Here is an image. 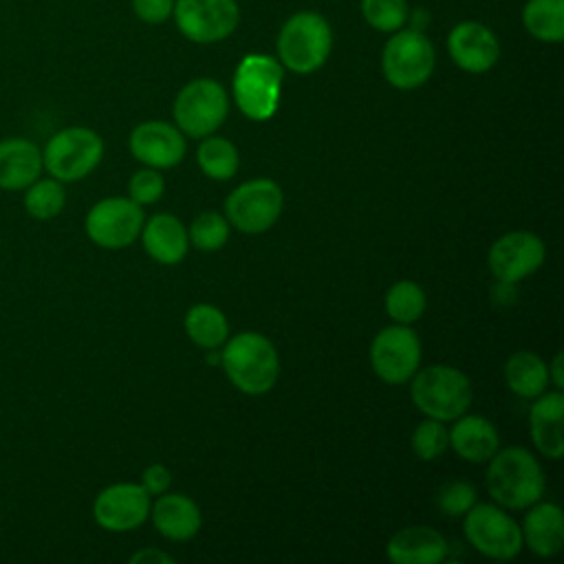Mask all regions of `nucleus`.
I'll return each mask as SVG.
<instances>
[{"label": "nucleus", "instance_id": "obj_30", "mask_svg": "<svg viewBox=\"0 0 564 564\" xmlns=\"http://www.w3.org/2000/svg\"><path fill=\"white\" fill-rule=\"evenodd\" d=\"M425 311V293L412 280L394 282L386 293V313L397 324H412Z\"/></svg>", "mask_w": 564, "mask_h": 564}, {"label": "nucleus", "instance_id": "obj_29", "mask_svg": "<svg viewBox=\"0 0 564 564\" xmlns=\"http://www.w3.org/2000/svg\"><path fill=\"white\" fill-rule=\"evenodd\" d=\"M22 205L24 212L35 220H51L62 214L66 205V192L64 183L48 176V178H35L29 187L22 189Z\"/></svg>", "mask_w": 564, "mask_h": 564}, {"label": "nucleus", "instance_id": "obj_36", "mask_svg": "<svg viewBox=\"0 0 564 564\" xmlns=\"http://www.w3.org/2000/svg\"><path fill=\"white\" fill-rule=\"evenodd\" d=\"M134 15L145 24H161L174 11V0H132Z\"/></svg>", "mask_w": 564, "mask_h": 564}, {"label": "nucleus", "instance_id": "obj_20", "mask_svg": "<svg viewBox=\"0 0 564 564\" xmlns=\"http://www.w3.org/2000/svg\"><path fill=\"white\" fill-rule=\"evenodd\" d=\"M386 553L394 564H438L447 555V542L436 529L416 524L397 531Z\"/></svg>", "mask_w": 564, "mask_h": 564}, {"label": "nucleus", "instance_id": "obj_17", "mask_svg": "<svg viewBox=\"0 0 564 564\" xmlns=\"http://www.w3.org/2000/svg\"><path fill=\"white\" fill-rule=\"evenodd\" d=\"M130 152L137 161L154 170H167L183 161L185 139L183 132L165 121H143L128 139Z\"/></svg>", "mask_w": 564, "mask_h": 564}, {"label": "nucleus", "instance_id": "obj_33", "mask_svg": "<svg viewBox=\"0 0 564 564\" xmlns=\"http://www.w3.org/2000/svg\"><path fill=\"white\" fill-rule=\"evenodd\" d=\"M449 447V434L443 421L425 419L412 432V449L421 460H434Z\"/></svg>", "mask_w": 564, "mask_h": 564}, {"label": "nucleus", "instance_id": "obj_35", "mask_svg": "<svg viewBox=\"0 0 564 564\" xmlns=\"http://www.w3.org/2000/svg\"><path fill=\"white\" fill-rule=\"evenodd\" d=\"M163 189H165L163 176L154 167L134 172L130 176V183H128V194H130V198L137 205H152V203H156L163 196Z\"/></svg>", "mask_w": 564, "mask_h": 564}, {"label": "nucleus", "instance_id": "obj_24", "mask_svg": "<svg viewBox=\"0 0 564 564\" xmlns=\"http://www.w3.org/2000/svg\"><path fill=\"white\" fill-rule=\"evenodd\" d=\"M141 242L148 256L161 264H176L185 258L189 238L183 223L172 214H154L141 227Z\"/></svg>", "mask_w": 564, "mask_h": 564}, {"label": "nucleus", "instance_id": "obj_13", "mask_svg": "<svg viewBox=\"0 0 564 564\" xmlns=\"http://www.w3.org/2000/svg\"><path fill=\"white\" fill-rule=\"evenodd\" d=\"M370 364L375 375L386 383H405L419 370L421 339L410 324L381 328L370 344Z\"/></svg>", "mask_w": 564, "mask_h": 564}, {"label": "nucleus", "instance_id": "obj_3", "mask_svg": "<svg viewBox=\"0 0 564 564\" xmlns=\"http://www.w3.org/2000/svg\"><path fill=\"white\" fill-rule=\"evenodd\" d=\"M278 62L297 73L308 75L322 68L333 48V31L328 20L317 11H297L280 29Z\"/></svg>", "mask_w": 564, "mask_h": 564}, {"label": "nucleus", "instance_id": "obj_21", "mask_svg": "<svg viewBox=\"0 0 564 564\" xmlns=\"http://www.w3.org/2000/svg\"><path fill=\"white\" fill-rule=\"evenodd\" d=\"M150 516L156 531L174 542H185L200 531L203 518L198 505L185 494H161L150 505Z\"/></svg>", "mask_w": 564, "mask_h": 564}, {"label": "nucleus", "instance_id": "obj_16", "mask_svg": "<svg viewBox=\"0 0 564 564\" xmlns=\"http://www.w3.org/2000/svg\"><path fill=\"white\" fill-rule=\"evenodd\" d=\"M447 53L465 73H487L500 57L498 37L489 26L476 20L458 22L447 35Z\"/></svg>", "mask_w": 564, "mask_h": 564}, {"label": "nucleus", "instance_id": "obj_4", "mask_svg": "<svg viewBox=\"0 0 564 564\" xmlns=\"http://www.w3.org/2000/svg\"><path fill=\"white\" fill-rule=\"evenodd\" d=\"M410 397L425 416L445 423L467 412L474 392L463 370L445 364H434L412 375Z\"/></svg>", "mask_w": 564, "mask_h": 564}, {"label": "nucleus", "instance_id": "obj_34", "mask_svg": "<svg viewBox=\"0 0 564 564\" xmlns=\"http://www.w3.org/2000/svg\"><path fill=\"white\" fill-rule=\"evenodd\" d=\"M436 505L447 516H465L476 505V489L465 480H449L436 491Z\"/></svg>", "mask_w": 564, "mask_h": 564}, {"label": "nucleus", "instance_id": "obj_27", "mask_svg": "<svg viewBox=\"0 0 564 564\" xmlns=\"http://www.w3.org/2000/svg\"><path fill=\"white\" fill-rule=\"evenodd\" d=\"M185 333L196 346L214 350L227 341L229 324L220 308L212 304H196L185 315Z\"/></svg>", "mask_w": 564, "mask_h": 564}, {"label": "nucleus", "instance_id": "obj_5", "mask_svg": "<svg viewBox=\"0 0 564 564\" xmlns=\"http://www.w3.org/2000/svg\"><path fill=\"white\" fill-rule=\"evenodd\" d=\"M282 64L262 53L245 55L234 73L231 93L240 112L253 121L273 117L282 90Z\"/></svg>", "mask_w": 564, "mask_h": 564}, {"label": "nucleus", "instance_id": "obj_10", "mask_svg": "<svg viewBox=\"0 0 564 564\" xmlns=\"http://www.w3.org/2000/svg\"><path fill=\"white\" fill-rule=\"evenodd\" d=\"M465 538L491 560H511L522 551V531L518 522L498 505H474L465 513Z\"/></svg>", "mask_w": 564, "mask_h": 564}, {"label": "nucleus", "instance_id": "obj_31", "mask_svg": "<svg viewBox=\"0 0 564 564\" xmlns=\"http://www.w3.org/2000/svg\"><path fill=\"white\" fill-rule=\"evenodd\" d=\"M187 238L200 251H218L229 240V220L218 212H203L189 225Z\"/></svg>", "mask_w": 564, "mask_h": 564}, {"label": "nucleus", "instance_id": "obj_18", "mask_svg": "<svg viewBox=\"0 0 564 564\" xmlns=\"http://www.w3.org/2000/svg\"><path fill=\"white\" fill-rule=\"evenodd\" d=\"M42 148L26 137L0 139V189L22 192L42 176Z\"/></svg>", "mask_w": 564, "mask_h": 564}, {"label": "nucleus", "instance_id": "obj_6", "mask_svg": "<svg viewBox=\"0 0 564 564\" xmlns=\"http://www.w3.org/2000/svg\"><path fill=\"white\" fill-rule=\"evenodd\" d=\"M104 156V139L86 126L57 130L42 150V163L48 176L62 183L86 178Z\"/></svg>", "mask_w": 564, "mask_h": 564}, {"label": "nucleus", "instance_id": "obj_1", "mask_svg": "<svg viewBox=\"0 0 564 564\" xmlns=\"http://www.w3.org/2000/svg\"><path fill=\"white\" fill-rule=\"evenodd\" d=\"M487 467V491L498 507L527 509L544 494V474L538 458L524 447L496 452Z\"/></svg>", "mask_w": 564, "mask_h": 564}, {"label": "nucleus", "instance_id": "obj_32", "mask_svg": "<svg viewBox=\"0 0 564 564\" xmlns=\"http://www.w3.org/2000/svg\"><path fill=\"white\" fill-rule=\"evenodd\" d=\"M410 7L405 0H361L364 20L381 33H394L405 26Z\"/></svg>", "mask_w": 564, "mask_h": 564}, {"label": "nucleus", "instance_id": "obj_38", "mask_svg": "<svg viewBox=\"0 0 564 564\" xmlns=\"http://www.w3.org/2000/svg\"><path fill=\"white\" fill-rule=\"evenodd\" d=\"M174 560L159 549H141L130 557V564H172Z\"/></svg>", "mask_w": 564, "mask_h": 564}, {"label": "nucleus", "instance_id": "obj_12", "mask_svg": "<svg viewBox=\"0 0 564 564\" xmlns=\"http://www.w3.org/2000/svg\"><path fill=\"white\" fill-rule=\"evenodd\" d=\"M143 227V212L130 196H110L95 203L84 220L86 236L104 249H123L132 245Z\"/></svg>", "mask_w": 564, "mask_h": 564}, {"label": "nucleus", "instance_id": "obj_26", "mask_svg": "<svg viewBox=\"0 0 564 564\" xmlns=\"http://www.w3.org/2000/svg\"><path fill=\"white\" fill-rule=\"evenodd\" d=\"M522 24L540 42L564 40V0H529L522 9Z\"/></svg>", "mask_w": 564, "mask_h": 564}, {"label": "nucleus", "instance_id": "obj_15", "mask_svg": "<svg viewBox=\"0 0 564 564\" xmlns=\"http://www.w3.org/2000/svg\"><path fill=\"white\" fill-rule=\"evenodd\" d=\"M544 242L531 231H509L500 236L487 256L489 271L502 284H516L535 273L544 262Z\"/></svg>", "mask_w": 564, "mask_h": 564}, {"label": "nucleus", "instance_id": "obj_25", "mask_svg": "<svg viewBox=\"0 0 564 564\" xmlns=\"http://www.w3.org/2000/svg\"><path fill=\"white\" fill-rule=\"evenodd\" d=\"M505 381L511 392L522 399L540 397L549 381V366L544 359L531 350L513 352L505 364Z\"/></svg>", "mask_w": 564, "mask_h": 564}, {"label": "nucleus", "instance_id": "obj_14", "mask_svg": "<svg viewBox=\"0 0 564 564\" xmlns=\"http://www.w3.org/2000/svg\"><path fill=\"white\" fill-rule=\"evenodd\" d=\"M150 516V494L141 482H115L101 489L93 502L95 522L110 531L123 533L141 527Z\"/></svg>", "mask_w": 564, "mask_h": 564}, {"label": "nucleus", "instance_id": "obj_28", "mask_svg": "<svg viewBox=\"0 0 564 564\" xmlns=\"http://www.w3.org/2000/svg\"><path fill=\"white\" fill-rule=\"evenodd\" d=\"M198 167L214 181H227L238 172V150L229 139L207 134L196 150Z\"/></svg>", "mask_w": 564, "mask_h": 564}, {"label": "nucleus", "instance_id": "obj_11", "mask_svg": "<svg viewBox=\"0 0 564 564\" xmlns=\"http://www.w3.org/2000/svg\"><path fill=\"white\" fill-rule=\"evenodd\" d=\"M174 22L194 44H216L229 37L238 22L236 0H174Z\"/></svg>", "mask_w": 564, "mask_h": 564}, {"label": "nucleus", "instance_id": "obj_19", "mask_svg": "<svg viewBox=\"0 0 564 564\" xmlns=\"http://www.w3.org/2000/svg\"><path fill=\"white\" fill-rule=\"evenodd\" d=\"M538 401L529 410V430L533 445L538 452L551 460L562 458L564 454V434H562V421H564V397L562 390L555 392H542L535 397Z\"/></svg>", "mask_w": 564, "mask_h": 564}, {"label": "nucleus", "instance_id": "obj_9", "mask_svg": "<svg viewBox=\"0 0 564 564\" xmlns=\"http://www.w3.org/2000/svg\"><path fill=\"white\" fill-rule=\"evenodd\" d=\"M284 207V194L271 178H253L238 185L225 200V218L242 234L271 229Z\"/></svg>", "mask_w": 564, "mask_h": 564}, {"label": "nucleus", "instance_id": "obj_8", "mask_svg": "<svg viewBox=\"0 0 564 564\" xmlns=\"http://www.w3.org/2000/svg\"><path fill=\"white\" fill-rule=\"evenodd\" d=\"M229 97L220 82L198 77L185 84L174 99L176 128L194 139L214 134L227 119Z\"/></svg>", "mask_w": 564, "mask_h": 564}, {"label": "nucleus", "instance_id": "obj_22", "mask_svg": "<svg viewBox=\"0 0 564 564\" xmlns=\"http://www.w3.org/2000/svg\"><path fill=\"white\" fill-rule=\"evenodd\" d=\"M522 524V544L540 557H553L564 544V516L555 502H533L527 507Z\"/></svg>", "mask_w": 564, "mask_h": 564}, {"label": "nucleus", "instance_id": "obj_2", "mask_svg": "<svg viewBox=\"0 0 564 564\" xmlns=\"http://www.w3.org/2000/svg\"><path fill=\"white\" fill-rule=\"evenodd\" d=\"M220 364L229 381L245 394L269 392L280 377V357L275 346L260 333L245 330L227 337Z\"/></svg>", "mask_w": 564, "mask_h": 564}, {"label": "nucleus", "instance_id": "obj_37", "mask_svg": "<svg viewBox=\"0 0 564 564\" xmlns=\"http://www.w3.org/2000/svg\"><path fill=\"white\" fill-rule=\"evenodd\" d=\"M141 485L145 487V491H148L150 496H161V494H165V491L170 489V485H172V474H170V469H167L165 465H161V463L148 465V467L143 469Z\"/></svg>", "mask_w": 564, "mask_h": 564}, {"label": "nucleus", "instance_id": "obj_23", "mask_svg": "<svg viewBox=\"0 0 564 564\" xmlns=\"http://www.w3.org/2000/svg\"><path fill=\"white\" fill-rule=\"evenodd\" d=\"M449 434V447L467 463H487L500 445L498 430L494 423L478 414H460L454 419Z\"/></svg>", "mask_w": 564, "mask_h": 564}, {"label": "nucleus", "instance_id": "obj_39", "mask_svg": "<svg viewBox=\"0 0 564 564\" xmlns=\"http://www.w3.org/2000/svg\"><path fill=\"white\" fill-rule=\"evenodd\" d=\"M549 381H553L555 390H562V386H564V379H562V355L560 352L553 357V364L549 368Z\"/></svg>", "mask_w": 564, "mask_h": 564}, {"label": "nucleus", "instance_id": "obj_7", "mask_svg": "<svg viewBox=\"0 0 564 564\" xmlns=\"http://www.w3.org/2000/svg\"><path fill=\"white\" fill-rule=\"evenodd\" d=\"M436 64L432 40L419 29H399L381 51V73L399 90L423 86Z\"/></svg>", "mask_w": 564, "mask_h": 564}]
</instances>
